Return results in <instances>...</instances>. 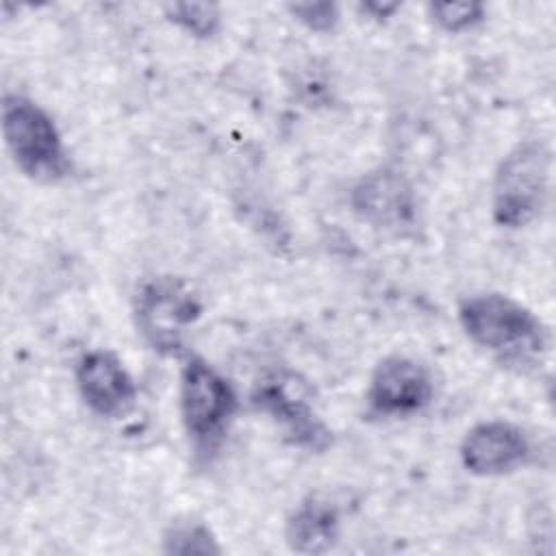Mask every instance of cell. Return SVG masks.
Listing matches in <instances>:
<instances>
[{"instance_id": "obj_1", "label": "cell", "mask_w": 556, "mask_h": 556, "mask_svg": "<svg viewBox=\"0 0 556 556\" xmlns=\"http://www.w3.org/2000/svg\"><path fill=\"white\" fill-rule=\"evenodd\" d=\"M458 321L469 341L502 365L530 371L549 352L545 324L521 302L504 293H476L458 304Z\"/></svg>"}, {"instance_id": "obj_2", "label": "cell", "mask_w": 556, "mask_h": 556, "mask_svg": "<svg viewBox=\"0 0 556 556\" xmlns=\"http://www.w3.org/2000/svg\"><path fill=\"white\" fill-rule=\"evenodd\" d=\"M2 135L13 163L30 180L54 185L70 176L72 161L54 119L28 96L4 93Z\"/></svg>"}, {"instance_id": "obj_3", "label": "cell", "mask_w": 556, "mask_h": 556, "mask_svg": "<svg viewBox=\"0 0 556 556\" xmlns=\"http://www.w3.org/2000/svg\"><path fill=\"white\" fill-rule=\"evenodd\" d=\"M552 152L541 139H523L500 161L491 213L502 228H526L541 217L549 198Z\"/></svg>"}, {"instance_id": "obj_4", "label": "cell", "mask_w": 556, "mask_h": 556, "mask_svg": "<svg viewBox=\"0 0 556 556\" xmlns=\"http://www.w3.org/2000/svg\"><path fill=\"white\" fill-rule=\"evenodd\" d=\"M237 410V393L202 356L189 354L180 369V417L195 445H213Z\"/></svg>"}, {"instance_id": "obj_5", "label": "cell", "mask_w": 556, "mask_h": 556, "mask_svg": "<svg viewBox=\"0 0 556 556\" xmlns=\"http://www.w3.org/2000/svg\"><path fill=\"white\" fill-rule=\"evenodd\" d=\"M202 315V304L182 278L154 276L146 280L135 298L137 328L161 354L182 350V332Z\"/></svg>"}, {"instance_id": "obj_6", "label": "cell", "mask_w": 556, "mask_h": 556, "mask_svg": "<svg viewBox=\"0 0 556 556\" xmlns=\"http://www.w3.org/2000/svg\"><path fill=\"white\" fill-rule=\"evenodd\" d=\"M252 406L276 421L285 437L308 452H324L332 443L330 428L315 413L306 384L289 371H271L263 376L250 395Z\"/></svg>"}, {"instance_id": "obj_7", "label": "cell", "mask_w": 556, "mask_h": 556, "mask_svg": "<svg viewBox=\"0 0 556 556\" xmlns=\"http://www.w3.org/2000/svg\"><path fill=\"white\" fill-rule=\"evenodd\" d=\"M350 206L371 228L404 235L417 222V202L410 182L397 169L380 165L363 174L350 191Z\"/></svg>"}, {"instance_id": "obj_8", "label": "cell", "mask_w": 556, "mask_h": 556, "mask_svg": "<svg viewBox=\"0 0 556 556\" xmlns=\"http://www.w3.org/2000/svg\"><path fill=\"white\" fill-rule=\"evenodd\" d=\"M434 395L430 371L415 358L389 354L378 361L367 384L369 410L380 417H410L421 413Z\"/></svg>"}, {"instance_id": "obj_9", "label": "cell", "mask_w": 556, "mask_h": 556, "mask_svg": "<svg viewBox=\"0 0 556 556\" xmlns=\"http://www.w3.org/2000/svg\"><path fill=\"white\" fill-rule=\"evenodd\" d=\"M530 450V439L519 426L504 419H489L465 432L458 454L469 473L497 478L526 465Z\"/></svg>"}, {"instance_id": "obj_10", "label": "cell", "mask_w": 556, "mask_h": 556, "mask_svg": "<svg viewBox=\"0 0 556 556\" xmlns=\"http://www.w3.org/2000/svg\"><path fill=\"white\" fill-rule=\"evenodd\" d=\"M76 387L83 402L100 417H122L137 400V387L122 358L111 350L85 352L76 365Z\"/></svg>"}, {"instance_id": "obj_11", "label": "cell", "mask_w": 556, "mask_h": 556, "mask_svg": "<svg viewBox=\"0 0 556 556\" xmlns=\"http://www.w3.org/2000/svg\"><path fill=\"white\" fill-rule=\"evenodd\" d=\"M341 530L339 506L324 493L306 495L287 519V543L298 554H326Z\"/></svg>"}, {"instance_id": "obj_12", "label": "cell", "mask_w": 556, "mask_h": 556, "mask_svg": "<svg viewBox=\"0 0 556 556\" xmlns=\"http://www.w3.org/2000/svg\"><path fill=\"white\" fill-rule=\"evenodd\" d=\"M163 13L167 22L195 39H211L222 26V9L211 2H169Z\"/></svg>"}, {"instance_id": "obj_13", "label": "cell", "mask_w": 556, "mask_h": 556, "mask_svg": "<svg viewBox=\"0 0 556 556\" xmlns=\"http://www.w3.org/2000/svg\"><path fill=\"white\" fill-rule=\"evenodd\" d=\"M167 554H219L222 547L211 528L195 519H176L163 534Z\"/></svg>"}, {"instance_id": "obj_14", "label": "cell", "mask_w": 556, "mask_h": 556, "mask_svg": "<svg viewBox=\"0 0 556 556\" xmlns=\"http://www.w3.org/2000/svg\"><path fill=\"white\" fill-rule=\"evenodd\" d=\"M432 22L445 33H465L484 20L482 2H432L428 4Z\"/></svg>"}, {"instance_id": "obj_15", "label": "cell", "mask_w": 556, "mask_h": 556, "mask_svg": "<svg viewBox=\"0 0 556 556\" xmlns=\"http://www.w3.org/2000/svg\"><path fill=\"white\" fill-rule=\"evenodd\" d=\"M287 11L313 33H330L341 20L339 4L334 2H295L287 4Z\"/></svg>"}, {"instance_id": "obj_16", "label": "cell", "mask_w": 556, "mask_h": 556, "mask_svg": "<svg viewBox=\"0 0 556 556\" xmlns=\"http://www.w3.org/2000/svg\"><path fill=\"white\" fill-rule=\"evenodd\" d=\"M397 9H400L397 2H380V0H371V2L361 4V11H365L371 17H391Z\"/></svg>"}]
</instances>
